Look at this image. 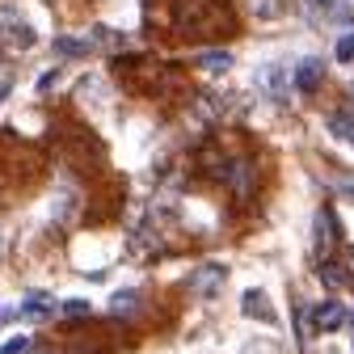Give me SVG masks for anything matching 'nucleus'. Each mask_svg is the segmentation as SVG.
<instances>
[{
  "mask_svg": "<svg viewBox=\"0 0 354 354\" xmlns=\"http://www.w3.org/2000/svg\"><path fill=\"white\" fill-rule=\"evenodd\" d=\"M337 190H342V194H350V198H354V177H346V173H342V177H337Z\"/></svg>",
  "mask_w": 354,
  "mask_h": 354,
  "instance_id": "6ab92c4d",
  "label": "nucleus"
},
{
  "mask_svg": "<svg viewBox=\"0 0 354 354\" xmlns=\"http://www.w3.org/2000/svg\"><path fill=\"white\" fill-rule=\"evenodd\" d=\"M253 13L257 17H279V0H253Z\"/></svg>",
  "mask_w": 354,
  "mask_h": 354,
  "instance_id": "dca6fc26",
  "label": "nucleus"
},
{
  "mask_svg": "<svg viewBox=\"0 0 354 354\" xmlns=\"http://www.w3.org/2000/svg\"><path fill=\"white\" fill-rule=\"evenodd\" d=\"M329 136H337L342 144H350V148H354V118H350L346 110L329 114Z\"/></svg>",
  "mask_w": 354,
  "mask_h": 354,
  "instance_id": "6e6552de",
  "label": "nucleus"
},
{
  "mask_svg": "<svg viewBox=\"0 0 354 354\" xmlns=\"http://www.w3.org/2000/svg\"><path fill=\"white\" fill-rule=\"evenodd\" d=\"M9 317H13V313H0V325H5V321H9Z\"/></svg>",
  "mask_w": 354,
  "mask_h": 354,
  "instance_id": "4be33fe9",
  "label": "nucleus"
},
{
  "mask_svg": "<svg viewBox=\"0 0 354 354\" xmlns=\"http://www.w3.org/2000/svg\"><path fill=\"white\" fill-rule=\"evenodd\" d=\"M5 93H9V84H0V102H5Z\"/></svg>",
  "mask_w": 354,
  "mask_h": 354,
  "instance_id": "412c9836",
  "label": "nucleus"
},
{
  "mask_svg": "<svg viewBox=\"0 0 354 354\" xmlns=\"http://www.w3.org/2000/svg\"><path fill=\"white\" fill-rule=\"evenodd\" d=\"M333 55H337V64H354V34H342V38H337Z\"/></svg>",
  "mask_w": 354,
  "mask_h": 354,
  "instance_id": "ddd939ff",
  "label": "nucleus"
},
{
  "mask_svg": "<svg viewBox=\"0 0 354 354\" xmlns=\"http://www.w3.org/2000/svg\"><path fill=\"white\" fill-rule=\"evenodd\" d=\"M93 308H88V299H68L64 304V317H88Z\"/></svg>",
  "mask_w": 354,
  "mask_h": 354,
  "instance_id": "2eb2a0df",
  "label": "nucleus"
},
{
  "mask_svg": "<svg viewBox=\"0 0 354 354\" xmlns=\"http://www.w3.org/2000/svg\"><path fill=\"white\" fill-rule=\"evenodd\" d=\"M321 283H329V287H346V283H350V274L342 270L333 257H329V261H321Z\"/></svg>",
  "mask_w": 354,
  "mask_h": 354,
  "instance_id": "9b49d317",
  "label": "nucleus"
},
{
  "mask_svg": "<svg viewBox=\"0 0 354 354\" xmlns=\"http://www.w3.org/2000/svg\"><path fill=\"white\" fill-rule=\"evenodd\" d=\"M55 51H59V55H84L88 47H80L76 38H55Z\"/></svg>",
  "mask_w": 354,
  "mask_h": 354,
  "instance_id": "4468645a",
  "label": "nucleus"
},
{
  "mask_svg": "<svg viewBox=\"0 0 354 354\" xmlns=\"http://www.w3.org/2000/svg\"><path fill=\"white\" fill-rule=\"evenodd\" d=\"M55 76H59V68H51V72H42V76H38V93H47V88L55 84Z\"/></svg>",
  "mask_w": 354,
  "mask_h": 354,
  "instance_id": "a211bd4d",
  "label": "nucleus"
},
{
  "mask_svg": "<svg viewBox=\"0 0 354 354\" xmlns=\"http://www.w3.org/2000/svg\"><path fill=\"white\" fill-rule=\"evenodd\" d=\"M110 308H114L118 317H122V313L131 317V313H136V308H140V291H118V295L110 299Z\"/></svg>",
  "mask_w": 354,
  "mask_h": 354,
  "instance_id": "f8f14e48",
  "label": "nucleus"
},
{
  "mask_svg": "<svg viewBox=\"0 0 354 354\" xmlns=\"http://www.w3.org/2000/svg\"><path fill=\"white\" fill-rule=\"evenodd\" d=\"M224 279H228L224 266H219V261H207V266H198V270L190 274V291L203 295V299H211L219 287H224Z\"/></svg>",
  "mask_w": 354,
  "mask_h": 354,
  "instance_id": "f257e3e1",
  "label": "nucleus"
},
{
  "mask_svg": "<svg viewBox=\"0 0 354 354\" xmlns=\"http://www.w3.org/2000/svg\"><path fill=\"white\" fill-rule=\"evenodd\" d=\"M313 5H317V9H333V0H313Z\"/></svg>",
  "mask_w": 354,
  "mask_h": 354,
  "instance_id": "aec40b11",
  "label": "nucleus"
},
{
  "mask_svg": "<svg viewBox=\"0 0 354 354\" xmlns=\"http://www.w3.org/2000/svg\"><path fill=\"white\" fill-rule=\"evenodd\" d=\"M241 313L253 317V321H266V325L279 321L274 308H270V299H266V291H245V295H241Z\"/></svg>",
  "mask_w": 354,
  "mask_h": 354,
  "instance_id": "39448f33",
  "label": "nucleus"
},
{
  "mask_svg": "<svg viewBox=\"0 0 354 354\" xmlns=\"http://www.w3.org/2000/svg\"><path fill=\"white\" fill-rule=\"evenodd\" d=\"M317 241H321V249L337 245V219H333V211H317Z\"/></svg>",
  "mask_w": 354,
  "mask_h": 354,
  "instance_id": "0eeeda50",
  "label": "nucleus"
},
{
  "mask_svg": "<svg viewBox=\"0 0 354 354\" xmlns=\"http://www.w3.org/2000/svg\"><path fill=\"white\" fill-rule=\"evenodd\" d=\"M313 325H317L321 333H337V329L346 325V308H342L337 299H325V304H317V308H313Z\"/></svg>",
  "mask_w": 354,
  "mask_h": 354,
  "instance_id": "20e7f679",
  "label": "nucleus"
},
{
  "mask_svg": "<svg viewBox=\"0 0 354 354\" xmlns=\"http://www.w3.org/2000/svg\"><path fill=\"white\" fill-rule=\"evenodd\" d=\"M26 346H30V337H9L5 346H0V354H21Z\"/></svg>",
  "mask_w": 354,
  "mask_h": 354,
  "instance_id": "f3484780",
  "label": "nucleus"
},
{
  "mask_svg": "<svg viewBox=\"0 0 354 354\" xmlns=\"http://www.w3.org/2000/svg\"><path fill=\"white\" fill-rule=\"evenodd\" d=\"M194 64L203 72H228L232 68V55L228 51H203V55H194Z\"/></svg>",
  "mask_w": 354,
  "mask_h": 354,
  "instance_id": "1a4fd4ad",
  "label": "nucleus"
},
{
  "mask_svg": "<svg viewBox=\"0 0 354 354\" xmlns=\"http://www.w3.org/2000/svg\"><path fill=\"white\" fill-rule=\"evenodd\" d=\"M224 182H228V190H232L236 198H245V194L253 190V165H249V160H236L232 169H224Z\"/></svg>",
  "mask_w": 354,
  "mask_h": 354,
  "instance_id": "423d86ee",
  "label": "nucleus"
},
{
  "mask_svg": "<svg viewBox=\"0 0 354 354\" xmlns=\"http://www.w3.org/2000/svg\"><path fill=\"white\" fill-rule=\"evenodd\" d=\"M291 80H295V88H299V93H317V84L325 80V64H321L317 55H308V59H299V64H295Z\"/></svg>",
  "mask_w": 354,
  "mask_h": 354,
  "instance_id": "7ed1b4c3",
  "label": "nucleus"
},
{
  "mask_svg": "<svg viewBox=\"0 0 354 354\" xmlns=\"http://www.w3.org/2000/svg\"><path fill=\"white\" fill-rule=\"evenodd\" d=\"M51 308H55V304H51L47 295H34V299H26V304H21V317H26V321H42V317L51 313Z\"/></svg>",
  "mask_w": 354,
  "mask_h": 354,
  "instance_id": "9d476101",
  "label": "nucleus"
},
{
  "mask_svg": "<svg viewBox=\"0 0 354 354\" xmlns=\"http://www.w3.org/2000/svg\"><path fill=\"white\" fill-rule=\"evenodd\" d=\"M257 84L266 88V93H270V102H279V106H287V97H291V76L279 68V64H266L261 68V76H257Z\"/></svg>",
  "mask_w": 354,
  "mask_h": 354,
  "instance_id": "f03ea898",
  "label": "nucleus"
}]
</instances>
